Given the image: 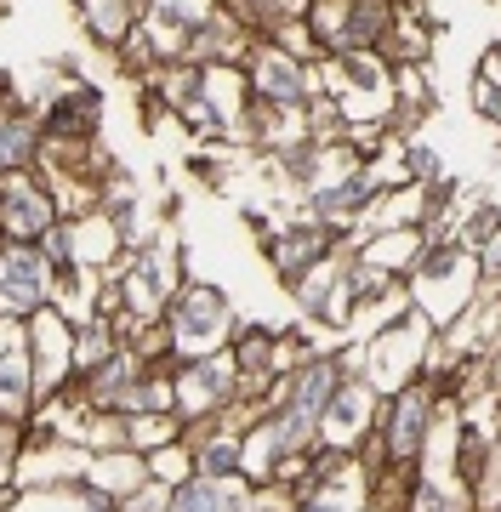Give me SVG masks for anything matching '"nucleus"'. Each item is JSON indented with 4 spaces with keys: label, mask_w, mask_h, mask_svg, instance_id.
<instances>
[{
    "label": "nucleus",
    "mask_w": 501,
    "mask_h": 512,
    "mask_svg": "<svg viewBox=\"0 0 501 512\" xmlns=\"http://www.w3.org/2000/svg\"><path fill=\"white\" fill-rule=\"evenodd\" d=\"M0 291L12 296L18 308H29L40 296V262L35 256H6V262H0Z\"/></svg>",
    "instance_id": "obj_1"
},
{
    "label": "nucleus",
    "mask_w": 501,
    "mask_h": 512,
    "mask_svg": "<svg viewBox=\"0 0 501 512\" xmlns=\"http://www.w3.org/2000/svg\"><path fill=\"white\" fill-rule=\"evenodd\" d=\"M183 512H234V501H228L223 490H194V495H183Z\"/></svg>",
    "instance_id": "obj_2"
},
{
    "label": "nucleus",
    "mask_w": 501,
    "mask_h": 512,
    "mask_svg": "<svg viewBox=\"0 0 501 512\" xmlns=\"http://www.w3.org/2000/svg\"><path fill=\"white\" fill-rule=\"evenodd\" d=\"M18 148H23V131H6L0 137V160H18Z\"/></svg>",
    "instance_id": "obj_3"
}]
</instances>
